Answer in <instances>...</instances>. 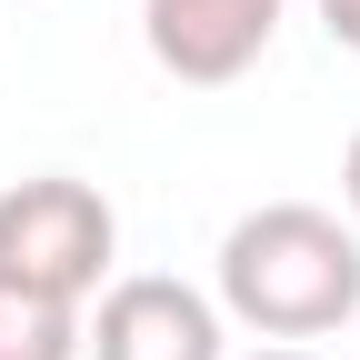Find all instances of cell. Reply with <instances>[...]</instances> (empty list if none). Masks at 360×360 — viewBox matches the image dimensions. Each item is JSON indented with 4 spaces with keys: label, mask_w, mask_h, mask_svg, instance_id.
<instances>
[{
    "label": "cell",
    "mask_w": 360,
    "mask_h": 360,
    "mask_svg": "<svg viewBox=\"0 0 360 360\" xmlns=\"http://www.w3.org/2000/svg\"><path fill=\"white\" fill-rule=\"evenodd\" d=\"M220 310L260 340H321L360 321V231L321 200H260L220 231Z\"/></svg>",
    "instance_id": "6da1fadb"
},
{
    "label": "cell",
    "mask_w": 360,
    "mask_h": 360,
    "mask_svg": "<svg viewBox=\"0 0 360 360\" xmlns=\"http://www.w3.org/2000/svg\"><path fill=\"white\" fill-rule=\"evenodd\" d=\"M110 250H120V220H110V200L90 191V180L40 170V180H11V191H0V281L11 290L80 310L101 290Z\"/></svg>",
    "instance_id": "7a4b0ae2"
},
{
    "label": "cell",
    "mask_w": 360,
    "mask_h": 360,
    "mask_svg": "<svg viewBox=\"0 0 360 360\" xmlns=\"http://www.w3.org/2000/svg\"><path fill=\"white\" fill-rule=\"evenodd\" d=\"M80 360H231V330L210 290L141 270V281H110L101 310L80 321Z\"/></svg>",
    "instance_id": "3957f363"
},
{
    "label": "cell",
    "mask_w": 360,
    "mask_h": 360,
    "mask_svg": "<svg viewBox=\"0 0 360 360\" xmlns=\"http://www.w3.org/2000/svg\"><path fill=\"white\" fill-rule=\"evenodd\" d=\"M270 30H281V0H141V40H150V60L170 80H240L260 51H270Z\"/></svg>",
    "instance_id": "277c9868"
},
{
    "label": "cell",
    "mask_w": 360,
    "mask_h": 360,
    "mask_svg": "<svg viewBox=\"0 0 360 360\" xmlns=\"http://www.w3.org/2000/svg\"><path fill=\"white\" fill-rule=\"evenodd\" d=\"M0 360H80V310L0 281Z\"/></svg>",
    "instance_id": "5b68a950"
},
{
    "label": "cell",
    "mask_w": 360,
    "mask_h": 360,
    "mask_svg": "<svg viewBox=\"0 0 360 360\" xmlns=\"http://www.w3.org/2000/svg\"><path fill=\"white\" fill-rule=\"evenodd\" d=\"M321 20H330L340 51H360V0H321Z\"/></svg>",
    "instance_id": "8992f818"
},
{
    "label": "cell",
    "mask_w": 360,
    "mask_h": 360,
    "mask_svg": "<svg viewBox=\"0 0 360 360\" xmlns=\"http://www.w3.org/2000/svg\"><path fill=\"white\" fill-rule=\"evenodd\" d=\"M340 200H350V231H360V130H350V150H340Z\"/></svg>",
    "instance_id": "52a82bcc"
},
{
    "label": "cell",
    "mask_w": 360,
    "mask_h": 360,
    "mask_svg": "<svg viewBox=\"0 0 360 360\" xmlns=\"http://www.w3.org/2000/svg\"><path fill=\"white\" fill-rule=\"evenodd\" d=\"M250 360H321V350H290V340H281V350H250Z\"/></svg>",
    "instance_id": "ba28073f"
}]
</instances>
